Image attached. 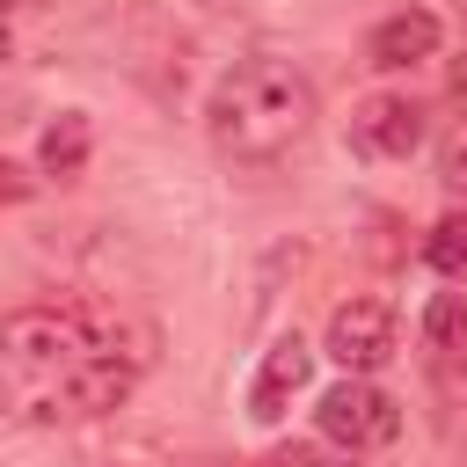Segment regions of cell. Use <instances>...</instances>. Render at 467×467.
<instances>
[{
	"label": "cell",
	"instance_id": "6da1fadb",
	"mask_svg": "<svg viewBox=\"0 0 467 467\" xmlns=\"http://www.w3.org/2000/svg\"><path fill=\"white\" fill-rule=\"evenodd\" d=\"M306 124H314V80H306L292 58H277V51L234 58V66L212 80V95H204V131H212V146H219L226 161H241V168L285 161V153L306 139Z\"/></svg>",
	"mask_w": 467,
	"mask_h": 467
},
{
	"label": "cell",
	"instance_id": "7a4b0ae2",
	"mask_svg": "<svg viewBox=\"0 0 467 467\" xmlns=\"http://www.w3.org/2000/svg\"><path fill=\"white\" fill-rule=\"evenodd\" d=\"M95 343H109L102 328H95V314H80V306H22V314H7V365L22 372V379H58L73 358H88Z\"/></svg>",
	"mask_w": 467,
	"mask_h": 467
},
{
	"label": "cell",
	"instance_id": "3957f363",
	"mask_svg": "<svg viewBox=\"0 0 467 467\" xmlns=\"http://www.w3.org/2000/svg\"><path fill=\"white\" fill-rule=\"evenodd\" d=\"M314 416H321V438H336V445H350V452H379V445L401 438V409H394L387 387H372V372H343V379L314 401Z\"/></svg>",
	"mask_w": 467,
	"mask_h": 467
},
{
	"label": "cell",
	"instance_id": "277c9868",
	"mask_svg": "<svg viewBox=\"0 0 467 467\" xmlns=\"http://www.w3.org/2000/svg\"><path fill=\"white\" fill-rule=\"evenodd\" d=\"M131 387H139V350H117V336H109L51 379V401H66V416H109L131 401Z\"/></svg>",
	"mask_w": 467,
	"mask_h": 467
},
{
	"label": "cell",
	"instance_id": "5b68a950",
	"mask_svg": "<svg viewBox=\"0 0 467 467\" xmlns=\"http://www.w3.org/2000/svg\"><path fill=\"white\" fill-rule=\"evenodd\" d=\"M321 350L343 365V372H379L394 358V306L387 299H343L321 328Z\"/></svg>",
	"mask_w": 467,
	"mask_h": 467
},
{
	"label": "cell",
	"instance_id": "8992f818",
	"mask_svg": "<svg viewBox=\"0 0 467 467\" xmlns=\"http://www.w3.org/2000/svg\"><path fill=\"white\" fill-rule=\"evenodd\" d=\"M314 358H321V350H314L299 328H292V336H277V343L263 350L255 379H248V416H255V423H277V416H285V409L306 394V379H314Z\"/></svg>",
	"mask_w": 467,
	"mask_h": 467
},
{
	"label": "cell",
	"instance_id": "52a82bcc",
	"mask_svg": "<svg viewBox=\"0 0 467 467\" xmlns=\"http://www.w3.org/2000/svg\"><path fill=\"white\" fill-rule=\"evenodd\" d=\"M350 146L365 161H409L423 146V109L409 95H365L350 109Z\"/></svg>",
	"mask_w": 467,
	"mask_h": 467
},
{
	"label": "cell",
	"instance_id": "ba28073f",
	"mask_svg": "<svg viewBox=\"0 0 467 467\" xmlns=\"http://www.w3.org/2000/svg\"><path fill=\"white\" fill-rule=\"evenodd\" d=\"M438 44H445V22H438L431 7H401V15L372 22V36H365V66H379V73H409V66L438 58Z\"/></svg>",
	"mask_w": 467,
	"mask_h": 467
},
{
	"label": "cell",
	"instance_id": "9c48e42d",
	"mask_svg": "<svg viewBox=\"0 0 467 467\" xmlns=\"http://www.w3.org/2000/svg\"><path fill=\"white\" fill-rule=\"evenodd\" d=\"M88 153H95V124H88V109H58L44 131H36V161H44V175H80L88 168Z\"/></svg>",
	"mask_w": 467,
	"mask_h": 467
},
{
	"label": "cell",
	"instance_id": "30bf717a",
	"mask_svg": "<svg viewBox=\"0 0 467 467\" xmlns=\"http://www.w3.org/2000/svg\"><path fill=\"white\" fill-rule=\"evenodd\" d=\"M423 263H431L438 277H452V285L467 277V204H452V212L423 234Z\"/></svg>",
	"mask_w": 467,
	"mask_h": 467
},
{
	"label": "cell",
	"instance_id": "8fae6325",
	"mask_svg": "<svg viewBox=\"0 0 467 467\" xmlns=\"http://www.w3.org/2000/svg\"><path fill=\"white\" fill-rule=\"evenodd\" d=\"M263 467H358V452L336 445V438H292V445H277Z\"/></svg>",
	"mask_w": 467,
	"mask_h": 467
},
{
	"label": "cell",
	"instance_id": "7c38bea8",
	"mask_svg": "<svg viewBox=\"0 0 467 467\" xmlns=\"http://www.w3.org/2000/svg\"><path fill=\"white\" fill-rule=\"evenodd\" d=\"M423 336H431L438 350H460V343H467V299H460V292H438V299L423 306Z\"/></svg>",
	"mask_w": 467,
	"mask_h": 467
},
{
	"label": "cell",
	"instance_id": "4fadbf2b",
	"mask_svg": "<svg viewBox=\"0 0 467 467\" xmlns=\"http://www.w3.org/2000/svg\"><path fill=\"white\" fill-rule=\"evenodd\" d=\"M438 175H445V190H452V197L467 204V124H460V131L445 139V153H438Z\"/></svg>",
	"mask_w": 467,
	"mask_h": 467
},
{
	"label": "cell",
	"instance_id": "5bb4252c",
	"mask_svg": "<svg viewBox=\"0 0 467 467\" xmlns=\"http://www.w3.org/2000/svg\"><path fill=\"white\" fill-rule=\"evenodd\" d=\"M445 102H452V109H460V124H467V51L445 66Z\"/></svg>",
	"mask_w": 467,
	"mask_h": 467
},
{
	"label": "cell",
	"instance_id": "9a60e30c",
	"mask_svg": "<svg viewBox=\"0 0 467 467\" xmlns=\"http://www.w3.org/2000/svg\"><path fill=\"white\" fill-rule=\"evenodd\" d=\"M7 7H15V15H29V7H44V0H7Z\"/></svg>",
	"mask_w": 467,
	"mask_h": 467
}]
</instances>
